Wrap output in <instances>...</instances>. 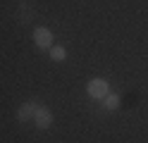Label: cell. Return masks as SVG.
<instances>
[{
	"label": "cell",
	"mask_w": 148,
	"mask_h": 143,
	"mask_svg": "<svg viewBox=\"0 0 148 143\" xmlns=\"http://www.w3.org/2000/svg\"><path fill=\"white\" fill-rule=\"evenodd\" d=\"M38 107H41V105L36 103V100H26V103H22L19 107H17V119H19V122H29V119H34L36 112H38Z\"/></svg>",
	"instance_id": "1"
},
{
	"label": "cell",
	"mask_w": 148,
	"mask_h": 143,
	"mask_svg": "<svg viewBox=\"0 0 148 143\" xmlns=\"http://www.w3.org/2000/svg\"><path fill=\"white\" fill-rule=\"evenodd\" d=\"M86 91H88V95H91V98H96V100H103L105 95L110 93V88H108V83H105L103 79H93V81H88V86H86Z\"/></svg>",
	"instance_id": "2"
},
{
	"label": "cell",
	"mask_w": 148,
	"mask_h": 143,
	"mask_svg": "<svg viewBox=\"0 0 148 143\" xmlns=\"http://www.w3.org/2000/svg\"><path fill=\"white\" fill-rule=\"evenodd\" d=\"M34 41L38 48H53V34H50V29H45V26H38L34 31Z\"/></svg>",
	"instance_id": "3"
},
{
	"label": "cell",
	"mask_w": 148,
	"mask_h": 143,
	"mask_svg": "<svg viewBox=\"0 0 148 143\" xmlns=\"http://www.w3.org/2000/svg\"><path fill=\"white\" fill-rule=\"evenodd\" d=\"M34 122H36V129H48L50 124H53V114H50V110L41 105L38 112H36V117H34Z\"/></svg>",
	"instance_id": "4"
},
{
	"label": "cell",
	"mask_w": 148,
	"mask_h": 143,
	"mask_svg": "<svg viewBox=\"0 0 148 143\" xmlns=\"http://www.w3.org/2000/svg\"><path fill=\"white\" fill-rule=\"evenodd\" d=\"M103 103H105V110L115 112V110L119 107V95H117V93H108L105 98H103Z\"/></svg>",
	"instance_id": "5"
},
{
	"label": "cell",
	"mask_w": 148,
	"mask_h": 143,
	"mask_svg": "<svg viewBox=\"0 0 148 143\" xmlns=\"http://www.w3.org/2000/svg\"><path fill=\"white\" fill-rule=\"evenodd\" d=\"M50 57H53L55 62H62L64 57H67V53H64V48H60V45H53V48H50Z\"/></svg>",
	"instance_id": "6"
}]
</instances>
